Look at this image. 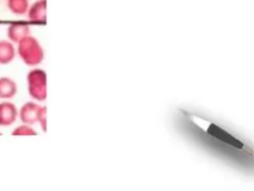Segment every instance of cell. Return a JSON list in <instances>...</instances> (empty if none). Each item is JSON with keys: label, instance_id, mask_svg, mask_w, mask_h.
<instances>
[{"label": "cell", "instance_id": "6da1fadb", "mask_svg": "<svg viewBox=\"0 0 254 191\" xmlns=\"http://www.w3.org/2000/svg\"><path fill=\"white\" fill-rule=\"evenodd\" d=\"M18 43V53L27 65H36L42 60L41 47L34 38L26 36Z\"/></svg>", "mask_w": 254, "mask_h": 191}, {"label": "cell", "instance_id": "7a4b0ae2", "mask_svg": "<svg viewBox=\"0 0 254 191\" xmlns=\"http://www.w3.org/2000/svg\"><path fill=\"white\" fill-rule=\"evenodd\" d=\"M42 71H32V73L29 74L28 81H29V91L33 97L42 99L45 97V92L41 91V88L44 87L45 79H43Z\"/></svg>", "mask_w": 254, "mask_h": 191}, {"label": "cell", "instance_id": "3957f363", "mask_svg": "<svg viewBox=\"0 0 254 191\" xmlns=\"http://www.w3.org/2000/svg\"><path fill=\"white\" fill-rule=\"evenodd\" d=\"M18 116V110L14 103L4 100L0 102V126L13 124Z\"/></svg>", "mask_w": 254, "mask_h": 191}, {"label": "cell", "instance_id": "277c9868", "mask_svg": "<svg viewBox=\"0 0 254 191\" xmlns=\"http://www.w3.org/2000/svg\"><path fill=\"white\" fill-rule=\"evenodd\" d=\"M39 112H40V108L38 105L32 102H27L22 106L20 112H18V115L20 116L21 120L24 123L28 124V123H33L35 120L38 119Z\"/></svg>", "mask_w": 254, "mask_h": 191}, {"label": "cell", "instance_id": "5b68a950", "mask_svg": "<svg viewBox=\"0 0 254 191\" xmlns=\"http://www.w3.org/2000/svg\"><path fill=\"white\" fill-rule=\"evenodd\" d=\"M17 93V85L8 77L0 78V98L8 100L15 96Z\"/></svg>", "mask_w": 254, "mask_h": 191}, {"label": "cell", "instance_id": "8992f818", "mask_svg": "<svg viewBox=\"0 0 254 191\" xmlns=\"http://www.w3.org/2000/svg\"><path fill=\"white\" fill-rule=\"evenodd\" d=\"M27 32L29 33L28 26L24 25L23 23H13L9 26L7 30V35L11 42L18 43L20 40L27 36Z\"/></svg>", "mask_w": 254, "mask_h": 191}, {"label": "cell", "instance_id": "52a82bcc", "mask_svg": "<svg viewBox=\"0 0 254 191\" xmlns=\"http://www.w3.org/2000/svg\"><path fill=\"white\" fill-rule=\"evenodd\" d=\"M15 58V48L11 41L0 40V65H7Z\"/></svg>", "mask_w": 254, "mask_h": 191}, {"label": "cell", "instance_id": "ba28073f", "mask_svg": "<svg viewBox=\"0 0 254 191\" xmlns=\"http://www.w3.org/2000/svg\"><path fill=\"white\" fill-rule=\"evenodd\" d=\"M29 18L32 21H41L45 18V1L35 3L29 11Z\"/></svg>", "mask_w": 254, "mask_h": 191}, {"label": "cell", "instance_id": "9c48e42d", "mask_svg": "<svg viewBox=\"0 0 254 191\" xmlns=\"http://www.w3.org/2000/svg\"><path fill=\"white\" fill-rule=\"evenodd\" d=\"M8 8L15 14H24L28 9V0H8Z\"/></svg>", "mask_w": 254, "mask_h": 191}, {"label": "cell", "instance_id": "30bf717a", "mask_svg": "<svg viewBox=\"0 0 254 191\" xmlns=\"http://www.w3.org/2000/svg\"><path fill=\"white\" fill-rule=\"evenodd\" d=\"M34 133H35V131L30 126H28V124L18 126L12 131L13 135H27V134L29 135V134H34Z\"/></svg>", "mask_w": 254, "mask_h": 191}]
</instances>
